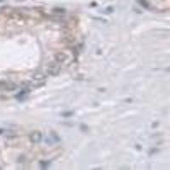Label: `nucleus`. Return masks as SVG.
<instances>
[{
	"instance_id": "nucleus-1",
	"label": "nucleus",
	"mask_w": 170,
	"mask_h": 170,
	"mask_svg": "<svg viewBox=\"0 0 170 170\" xmlns=\"http://www.w3.org/2000/svg\"><path fill=\"white\" fill-rule=\"evenodd\" d=\"M16 89V85L13 83H9L6 81H0V90L12 91Z\"/></svg>"
},
{
	"instance_id": "nucleus-2",
	"label": "nucleus",
	"mask_w": 170,
	"mask_h": 170,
	"mask_svg": "<svg viewBox=\"0 0 170 170\" xmlns=\"http://www.w3.org/2000/svg\"><path fill=\"white\" fill-rule=\"evenodd\" d=\"M42 134L38 131H34L30 134V140L32 143H39L42 139Z\"/></svg>"
},
{
	"instance_id": "nucleus-3",
	"label": "nucleus",
	"mask_w": 170,
	"mask_h": 170,
	"mask_svg": "<svg viewBox=\"0 0 170 170\" xmlns=\"http://www.w3.org/2000/svg\"><path fill=\"white\" fill-rule=\"evenodd\" d=\"M60 67H59V66H56V65H54V64H51L49 67V68H48V72L52 76L58 75L59 72H60Z\"/></svg>"
},
{
	"instance_id": "nucleus-4",
	"label": "nucleus",
	"mask_w": 170,
	"mask_h": 170,
	"mask_svg": "<svg viewBox=\"0 0 170 170\" xmlns=\"http://www.w3.org/2000/svg\"><path fill=\"white\" fill-rule=\"evenodd\" d=\"M67 59V55L64 53H59L55 55V60L58 61V62H64L66 61Z\"/></svg>"
},
{
	"instance_id": "nucleus-5",
	"label": "nucleus",
	"mask_w": 170,
	"mask_h": 170,
	"mask_svg": "<svg viewBox=\"0 0 170 170\" xmlns=\"http://www.w3.org/2000/svg\"><path fill=\"white\" fill-rule=\"evenodd\" d=\"M33 77H34L35 79H37V80H41V79H44L45 77V76L43 73H41V72H38V73H36V74L33 76Z\"/></svg>"
}]
</instances>
